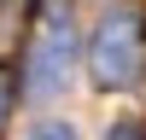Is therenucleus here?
<instances>
[{
    "label": "nucleus",
    "instance_id": "5",
    "mask_svg": "<svg viewBox=\"0 0 146 140\" xmlns=\"http://www.w3.org/2000/svg\"><path fill=\"white\" fill-rule=\"evenodd\" d=\"M41 140H70V134H64V128H47V134H41Z\"/></svg>",
    "mask_w": 146,
    "mask_h": 140
},
{
    "label": "nucleus",
    "instance_id": "3",
    "mask_svg": "<svg viewBox=\"0 0 146 140\" xmlns=\"http://www.w3.org/2000/svg\"><path fill=\"white\" fill-rule=\"evenodd\" d=\"M12 111H18V88H12V70L0 64V128L12 123Z\"/></svg>",
    "mask_w": 146,
    "mask_h": 140
},
{
    "label": "nucleus",
    "instance_id": "4",
    "mask_svg": "<svg viewBox=\"0 0 146 140\" xmlns=\"http://www.w3.org/2000/svg\"><path fill=\"white\" fill-rule=\"evenodd\" d=\"M111 140H146V134H140V128H117Z\"/></svg>",
    "mask_w": 146,
    "mask_h": 140
},
{
    "label": "nucleus",
    "instance_id": "2",
    "mask_svg": "<svg viewBox=\"0 0 146 140\" xmlns=\"http://www.w3.org/2000/svg\"><path fill=\"white\" fill-rule=\"evenodd\" d=\"M64 64H70V29H64V18L47 12L41 35H35V47H29V76H35V88H41V93H58Z\"/></svg>",
    "mask_w": 146,
    "mask_h": 140
},
{
    "label": "nucleus",
    "instance_id": "1",
    "mask_svg": "<svg viewBox=\"0 0 146 140\" xmlns=\"http://www.w3.org/2000/svg\"><path fill=\"white\" fill-rule=\"evenodd\" d=\"M135 53H140V41H135V23H123V18H111L100 29V41H94V58H88V70H94V82H105V88H117V82L135 70Z\"/></svg>",
    "mask_w": 146,
    "mask_h": 140
}]
</instances>
